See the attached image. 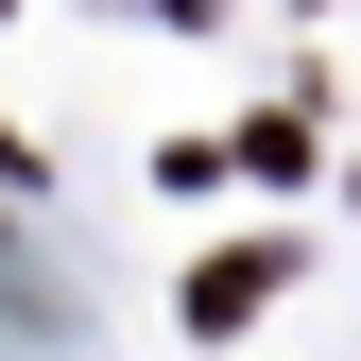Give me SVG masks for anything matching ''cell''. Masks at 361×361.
<instances>
[{
  "instance_id": "1",
  "label": "cell",
  "mask_w": 361,
  "mask_h": 361,
  "mask_svg": "<svg viewBox=\"0 0 361 361\" xmlns=\"http://www.w3.org/2000/svg\"><path fill=\"white\" fill-rule=\"evenodd\" d=\"M276 276H293V258H276V241H241V258H207V276H190V327H241V310H258V293H276Z\"/></svg>"
}]
</instances>
